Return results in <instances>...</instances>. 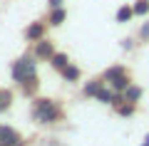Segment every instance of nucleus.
<instances>
[{
	"instance_id": "nucleus-10",
	"label": "nucleus",
	"mask_w": 149,
	"mask_h": 146,
	"mask_svg": "<svg viewBox=\"0 0 149 146\" xmlns=\"http://www.w3.org/2000/svg\"><path fill=\"white\" fill-rule=\"evenodd\" d=\"M52 64H55L57 69H65V67H67V57H65V55H55V57H52Z\"/></svg>"
},
{
	"instance_id": "nucleus-15",
	"label": "nucleus",
	"mask_w": 149,
	"mask_h": 146,
	"mask_svg": "<svg viewBox=\"0 0 149 146\" xmlns=\"http://www.w3.org/2000/svg\"><path fill=\"white\" fill-rule=\"evenodd\" d=\"M97 97H100V99H104V102H112V92H97Z\"/></svg>"
},
{
	"instance_id": "nucleus-3",
	"label": "nucleus",
	"mask_w": 149,
	"mask_h": 146,
	"mask_svg": "<svg viewBox=\"0 0 149 146\" xmlns=\"http://www.w3.org/2000/svg\"><path fill=\"white\" fill-rule=\"evenodd\" d=\"M104 79H109L114 89H127L129 87V77L124 72V67H109L104 72Z\"/></svg>"
},
{
	"instance_id": "nucleus-1",
	"label": "nucleus",
	"mask_w": 149,
	"mask_h": 146,
	"mask_svg": "<svg viewBox=\"0 0 149 146\" xmlns=\"http://www.w3.org/2000/svg\"><path fill=\"white\" fill-rule=\"evenodd\" d=\"M57 116H60V109L50 99H37L35 102V119L37 121H42V124H52Z\"/></svg>"
},
{
	"instance_id": "nucleus-11",
	"label": "nucleus",
	"mask_w": 149,
	"mask_h": 146,
	"mask_svg": "<svg viewBox=\"0 0 149 146\" xmlns=\"http://www.w3.org/2000/svg\"><path fill=\"white\" fill-rule=\"evenodd\" d=\"M132 15H134V10H129V8H122V10L117 12V20H119V22H127Z\"/></svg>"
},
{
	"instance_id": "nucleus-6",
	"label": "nucleus",
	"mask_w": 149,
	"mask_h": 146,
	"mask_svg": "<svg viewBox=\"0 0 149 146\" xmlns=\"http://www.w3.org/2000/svg\"><path fill=\"white\" fill-rule=\"evenodd\" d=\"M25 35H27V40H40V37H42V25H37V22H35V25H30Z\"/></svg>"
},
{
	"instance_id": "nucleus-4",
	"label": "nucleus",
	"mask_w": 149,
	"mask_h": 146,
	"mask_svg": "<svg viewBox=\"0 0 149 146\" xmlns=\"http://www.w3.org/2000/svg\"><path fill=\"white\" fill-rule=\"evenodd\" d=\"M17 141H20V136H17L15 129H10V126H0V146H15Z\"/></svg>"
},
{
	"instance_id": "nucleus-14",
	"label": "nucleus",
	"mask_w": 149,
	"mask_h": 146,
	"mask_svg": "<svg viewBox=\"0 0 149 146\" xmlns=\"http://www.w3.org/2000/svg\"><path fill=\"white\" fill-rule=\"evenodd\" d=\"M8 104H10V92H0V111L8 109Z\"/></svg>"
},
{
	"instance_id": "nucleus-16",
	"label": "nucleus",
	"mask_w": 149,
	"mask_h": 146,
	"mask_svg": "<svg viewBox=\"0 0 149 146\" xmlns=\"http://www.w3.org/2000/svg\"><path fill=\"white\" fill-rule=\"evenodd\" d=\"M50 5H52V8H60V5H62V0H50Z\"/></svg>"
},
{
	"instance_id": "nucleus-13",
	"label": "nucleus",
	"mask_w": 149,
	"mask_h": 146,
	"mask_svg": "<svg viewBox=\"0 0 149 146\" xmlns=\"http://www.w3.org/2000/svg\"><path fill=\"white\" fill-rule=\"evenodd\" d=\"M100 89H102V84H100V82H97V79H95V82H92V84H87V87H85V94H90V97H92V94H97V92H100Z\"/></svg>"
},
{
	"instance_id": "nucleus-5",
	"label": "nucleus",
	"mask_w": 149,
	"mask_h": 146,
	"mask_svg": "<svg viewBox=\"0 0 149 146\" xmlns=\"http://www.w3.org/2000/svg\"><path fill=\"white\" fill-rule=\"evenodd\" d=\"M35 55L37 57H50V55H52V45H50V42H40V45L35 47Z\"/></svg>"
},
{
	"instance_id": "nucleus-7",
	"label": "nucleus",
	"mask_w": 149,
	"mask_h": 146,
	"mask_svg": "<svg viewBox=\"0 0 149 146\" xmlns=\"http://www.w3.org/2000/svg\"><path fill=\"white\" fill-rule=\"evenodd\" d=\"M132 10H134V15H147L149 12V0H137V5Z\"/></svg>"
},
{
	"instance_id": "nucleus-18",
	"label": "nucleus",
	"mask_w": 149,
	"mask_h": 146,
	"mask_svg": "<svg viewBox=\"0 0 149 146\" xmlns=\"http://www.w3.org/2000/svg\"><path fill=\"white\" fill-rule=\"evenodd\" d=\"M144 146H149V136H147V139H144Z\"/></svg>"
},
{
	"instance_id": "nucleus-2",
	"label": "nucleus",
	"mask_w": 149,
	"mask_h": 146,
	"mask_svg": "<svg viewBox=\"0 0 149 146\" xmlns=\"http://www.w3.org/2000/svg\"><path fill=\"white\" fill-rule=\"evenodd\" d=\"M13 74H15L17 82H22L27 87V84L35 82V62H30V60H17L15 64H13Z\"/></svg>"
},
{
	"instance_id": "nucleus-12",
	"label": "nucleus",
	"mask_w": 149,
	"mask_h": 146,
	"mask_svg": "<svg viewBox=\"0 0 149 146\" xmlns=\"http://www.w3.org/2000/svg\"><path fill=\"white\" fill-rule=\"evenodd\" d=\"M62 20H65V10H60V8H57V10L52 12V17H50V22H52V25H60Z\"/></svg>"
},
{
	"instance_id": "nucleus-8",
	"label": "nucleus",
	"mask_w": 149,
	"mask_h": 146,
	"mask_svg": "<svg viewBox=\"0 0 149 146\" xmlns=\"http://www.w3.org/2000/svg\"><path fill=\"white\" fill-rule=\"evenodd\" d=\"M139 97H142V89H139V87H127V102H129V104H134Z\"/></svg>"
},
{
	"instance_id": "nucleus-9",
	"label": "nucleus",
	"mask_w": 149,
	"mask_h": 146,
	"mask_svg": "<svg viewBox=\"0 0 149 146\" xmlns=\"http://www.w3.org/2000/svg\"><path fill=\"white\" fill-rule=\"evenodd\" d=\"M62 74H65V79H70V82H74V79L80 77V69H77V67H70V64H67V67L62 69Z\"/></svg>"
},
{
	"instance_id": "nucleus-17",
	"label": "nucleus",
	"mask_w": 149,
	"mask_h": 146,
	"mask_svg": "<svg viewBox=\"0 0 149 146\" xmlns=\"http://www.w3.org/2000/svg\"><path fill=\"white\" fill-rule=\"evenodd\" d=\"M142 35H144V37H149V25H144V30H142Z\"/></svg>"
}]
</instances>
